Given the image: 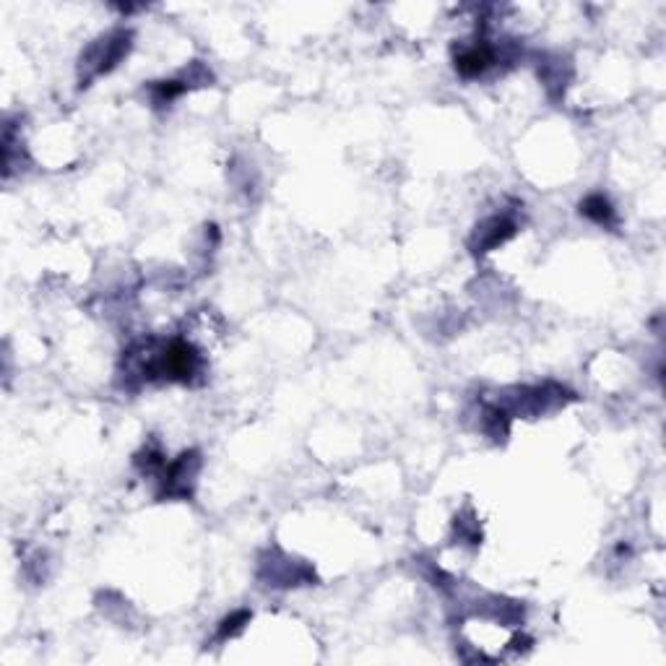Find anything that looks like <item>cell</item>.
<instances>
[{
  "label": "cell",
  "mask_w": 666,
  "mask_h": 666,
  "mask_svg": "<svg viewBox=\"0 0 666 666\" xmlns=\"http://www.w3.org/2000/svg\"><path fill=\"white\" fill-rule=\"evenodd\" d=\"M495 63H498V50H495L490 42H484V39L468 45V47H464V50L456 55V70H459V76H464V78H479V76H484Z\"/></svg>",
  "instance_id": "4"
},
{
  "label": "cell",
  "mask_w": 666,
  "mask_h": 666,
  "mask_svg": "<svg viewBox=\"0 0 666 666\" xmlns=\"http://www.w3.org/2000/svg\"><path fill=\"white\" fill-rule=\"evenodd\" d=\"M188 86H191L188 81H154L149 86V92H151V102L157 107H165V104H172L175 100H180L188 92Z\"/></svg>",
  "instance_id": "8"
},
{
  "label": "cell",
  "mask_w": 666,
  "mask_h": 666,
  "mask_svg": "<svg viewBox=\"0 0 666 666\" xmlns=\"http://www.w3.org/2000/svg\"><path fill=\"white\" fill-rule=\"evenodd\" d=\"M510 411L500 403H487L482 409V430L484 435H490L495 443H505L510 435Z\"/></svg>",
  "instance_id": "7"
},
{
  "label": "cell",
  "mask_w": 666,
  "mask_h": 666,
  "mask_svg": "<svg viewBox=\"0 0 666 666\" xmlns=\"http://www.w3.org/2000/svg\"><path fill=\"white\" fill-rule=\"evenodd\" d=\"M578 211H581V216H586L589 222H594V224H599L604 230H612V227H617V208L612 206V200L606 199L604 193H591V196H586V199L581 200V206H578Z\"/></svg>",
  "instance_id": "6"
},
{
  "label": "cell",
  "mask_w": 666,
  "mask_h": 666,
  "mask_svg": "<svg viewBox=\"0 0 666 666\" xmlns=\"http://www.w3.org/2000/svg\"><path fill=\"white\" fill-rule=\"evenodd\" d=\"M203 461H200L199 451H185L180 453L175 461L165 464L159 471V490L157 498L159 500H191L199 484V474Z\"/></svg>",
  "instance_id": "2"
},
{
  "label": "cell",
  "mask_w": 666,
  "mask_h": 666,
  "mask_svg": "<svg viewBox=\"0 0 666 666\" xmlns=\"http://www.w3.org/2000/svg\"><path fill=\"white\" fill-rule=\"evenodd\" d=\"M134 32L128 29H115L107 37H100L84 55L78 63V73H81V86H89L94 78H100L104 73H110L118 66L128 53H131V42Z\"/></svg>",
  "instance_id": "1"
},
{
  "label": "cell",
  "mask_w": 666,
  "mask_h": 666,
  "mask_svg": "<svg viewBox=\"0 0 666 666\" xmlns=\"http://www.w3.org/2000/svg\"><path fill=\"white\" fill-rule=\"evenodd\" d=\"M134 464L141 474H154V476H159V471L165 468L166 459L165 453H162V448H159L157 443H151V445H143L141 453H135Z\"/></svg>",
  "instance_id": "9"
},
{
  "label": "cell",
  "mask_w": 666,
  "mask_h": 666,
  "mask_svg": "<svg viewBox=\"0 0 666 666\" xmlns=\"http://www.w3.org/2000/svg\"><path fill=\"white\" fill-rule=\"evenodd\" d=\"M456 532H459V536L461 539H467L468 544H479V539H482V532H479V524L474 521V516L468 518V521H464V516H456Z\"/></svg>",
  "instance_id": "11"
},
{
  "label": "cell",
  "mask_w": 666,
  "mask_h": 666,
  "mask_svg": "<svg viewBox=\"0 0 666 666\" xmlns=\"http://www.w3.org/2000/svg\"><path fill=\"white\" fill-rule=\"evenodd\" d=\"M518 232V224L510 216H490L482 224H476V230L468 240V248L474 256H484L490 250H498L500 245H505L513 234Z\"/></svg>",
  "instance_id": "3"
},
{
  "label": "cell",
  "mask_w": 666,
  "mask_h": 666,
  "mask_svg": "<svg viewBox=\"0 0 666 666\" xmlns=\"http://www.w3.org/2000/svg\"><path fill=\"white\" fill-rule=\"evenodd\" d=\"M253 614L248 609H240V612H232L230 617H224L216 628V640H232L237 635L242 633L248 625H250Z\"/></svg>",
  "instance_id": "10"
},
{
  "label": "cell",
  "mask_w": 666,
  "mask_h": 666,
  "mask_svg": "<svg viewBox=\"0 0 666 666\" xmlns=\"http://www.w3.org/2000/svg\"><path fill=\"white\" fill-rule=\"evenodd\" d=\"M261 570H268V575L264 573L261 578L268 581V586L273 589H292V586H302V583H310L315 581V573L305 563H292L289 557L284 560H273V563H261Z\"/></svg>",
  "instance_id": "5"
}]
</instances>
